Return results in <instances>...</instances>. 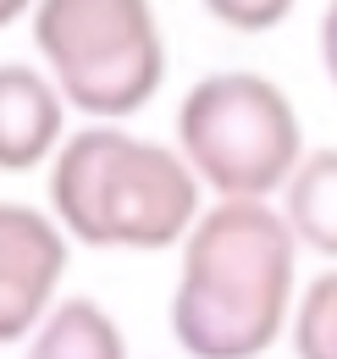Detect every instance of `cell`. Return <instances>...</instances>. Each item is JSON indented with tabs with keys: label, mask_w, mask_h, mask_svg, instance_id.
I'll list each match as a JSON object with an SVG mask.
<instances>
[{
	"label": "cell",
	"mask_w": 337,
	"mask_h": 359,
	"mask_svg": "<svg viewBox=\"0 0 337 359\" xmlns=\"http://www.w3.org/2000/svg\"><path fill=\"white\" fill-rule=\"evenodd\" d=\"M67 271V232L34 205L0 199V348L22 343L55 304Z\"/></svg>",
	"instance_id": "5"
},
{
	"label": "cell",
	"mask_w": 337,
	"mask_h": 359,
	"mask_svg": "<svg viewBox=\"0 0 337 359\" xmlns=\"http://www.w3.org/2000/svg\"><path fill=\"white\" fill-rule=\"evenodd\" d=\"M321 67H326V78H332V89H337V0L326 6V17H321Z\"/></svg>",
	"instance_id": "11"
},
{
	"label": "cell",
	"mask_w": 337,
	"mask_h": 359,
	"mask_svg": "<svg viewBox=\"0 0 337 359\" xmlns=\"http://www.w3.org/2000/svg\"><path fill=\"white\" fill-rule=\"evenodd\" d=\"M282 222L304 249L337 260V149L304 155L282 182Z\"/></svg>",
	"instance_id": "7"
},
{
	"label": "cell",
	"mask_w": 337,
	"mask_h": 359,
	"mask_svg": "<svg viewBox=\"0 0 337 359\" xmlns=\"http://www.w3.org/2000/svg\"><path fill=\"white\" fill-rule=\"evenodd\" d=\"M293 6L298 0H205V11H211L216 22H227L238 34H265V28L288 22Z\"/></svg>",
	"instance_id": "10"
},
{
	"label": "cell",
	"mask_w": 337,
	"mask_h": 359,
	"mask_svg": "<svg viewBox=\"0 0 337 359\" xmlns=\"http://www.w3.org/2000/svg\"><path fill=\"white\" fill-rule=\"evenodd\" d=\"M50 210L88 249H171L199 216V177L177 149L100 122L55 144Z\"/></svg>",
	"instance_id": "2"
},
{
	"label": "cell",
	"mask_w": 337,
	"mask_h": 359,
	"mask_svg": "<svg viewBox=\"0 0 337 359\" xmlns=\"http://www.w3.org/2000/svg\"><path fill=\"white\" fill-rule=\"evenodd\" d=\"M177 144L199 188L221 199H271L304 161V122L271 78L211 72L177 105Z\"/></svg>",
	"instance_id": "4"
},
{
	"label": "cell",
	"mask_w": 337,
	"mask_h": 359,
	"mask_svg": "<svg viewBox=\"0 0 337 359\" xmlns=\"http://www.w3.org/2000/svg\"><path fill=\"white\" fill-rule=\"evenodd\" d=\"M28 11H34V0H0V28L17 22V17H28Z\"/></svg>",
	"instance_id": "12"
},
{
	"label": "cell",
	"mask_w": 337,
	"mask_h": 359,
	"mask_svg": "<svg viewBox=\"0 0 337 359\" xmlns=\"http://www.w3.org/2000/svg\"><path fill=\"white\" fill-rule=\"evenodd\" d=\"M293 359H337V271H321L288 315Z\"/></svg>",
	"instance_id": "9"
},
{
	"label": "cell",
	"mask_w": 337,
	"mask_h": 359,
	"mask_svg": "<svg viewBox=\"0 0 337 359\" xmlns=\"http://www.w3.org/2000/svg\"><path fill=\"white\" fill-rule=\"evenodd\" d=\"M61 138L67 100L55 94V83L22 61H0V172H34L55 155Z\"/></svg>",
	"instance_id": "6"
},
{
	"label": "cell",
	"mask_w": 337,
	"mask_h": 359,
	"mask_svg": "<svg viewBox=\"0 0 337 359\" xmlns=\"http://www.w3.org/2000/svg\"><path fill=\"white\" fill-rule=\"evenodd\" d=\"M298 238L265 199H221L183 232L171 337L188 359H260L293 315Z\"/></svg>",
	"instance_id": "1"
},
{
	"label": "cell",
	"mask_w": 337,
	"mask_h": 359,
	"mask_svg": "<svg viewBox=\"0 0 337 359\" xmlns=\"http://www.w3.org/2000/svg\"><path fill=\"white\" fill-rule=\"evenodd\" d=\"M34 45L55 94L100 122L144 111L166 83L150 0H34Z\"/></svg>",
	"instance_id": "3"
},
{
	"label": "cell",
	"mask_w": 337,
	"mask_h": 359,
	"mask_svg": "<svg viewBox=\"0 0 337 359\" xmlns=\"http://www.w3.org/2000/svg\"><path fill=\"white\" fill-rule=\"evenodd\" d=\"M28 337V359H127L122 326L94 299H55Z\"/></svg>",
	"instance_id": "8"
}]
</instances>
